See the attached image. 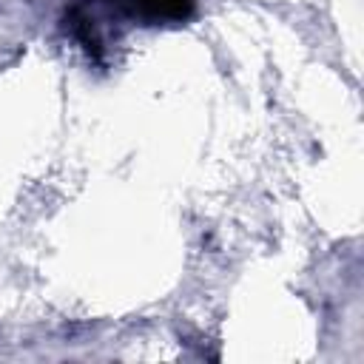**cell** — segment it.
<instances>
[{
	"mask_svg": "<svg viewBox=\"0 0 364 364\" xmlns=\"http://www.w3.org/2000/svg\"><path fill=\"white\" fill-rule=\"evenodd\" d=\"M131 14L142 17H185L191 9V0H119Z\"/></svg>",
	"mask_w": 364,
	"mask_h": 364,
	"instance_id": "obj_1",
	"label": "cell"
}]
</instances>
